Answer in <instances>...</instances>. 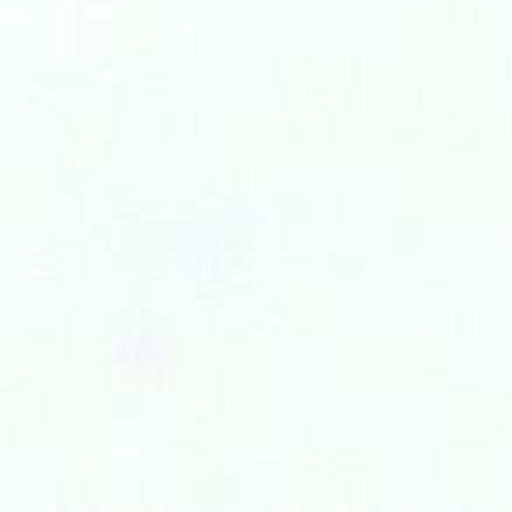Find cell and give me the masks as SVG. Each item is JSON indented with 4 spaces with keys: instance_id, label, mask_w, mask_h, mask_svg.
Segmentation results:
<instances>
[]
</instances>
